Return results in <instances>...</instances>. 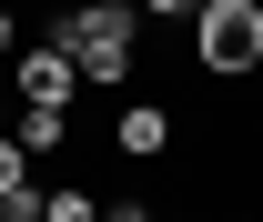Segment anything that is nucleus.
Segmentation results:
<instances>
[{
  "instance_id": "obj_1",
  "label": "nucleus",
  "mask_w": 263,
  "mask_h": 222,
  "mask_svg": "<svg viewBox=\"0 0 263 222\" xmlns=\"http://www.w3.org/2000/svg\"><path fill=\"white\" fill-rule=\"evenodd\" d=\"M51 41L81 61V81H132V51H142V0H61V10H51Z\"/></svg>"
},
{
  "instance_id": "obj_2",
  "label": "nucleus",
  "mask_w": 263,
  "mask_h": 222,
  "mask_svg": "<svg viewBox=\"0 0 263 222\" xmlns=\"http://www.w3.org/2000/svg\"><path fill=\"white\" fill-rule=\"evenodd\" d=\"M193 61L213 81H253L263 71V0H202L193 10Z\"/></svg>"
},
{
  "instance_id": "obj_3",
  "label": "nucleus",
  "mask_w": 263,
  "mask_h": 222,
  "mask_svg": "<svg viewBox=\"0 0 263 222\" xmlns=\"http://www.w3.org/2000/svg\"><path fill=\"white\" fill-rule=\"evenodd\" d=\"M71 91H81V61H71L61 41L10 51V101H61V111H71Z\"/></svg>"
},
{
  "instance_id": "obj_4",
  "label": "nucleus",
  "mask_w": 263,
  "mask_h": 222,
  "mask_svg": "<svg viewBox=\"0 0 263 222\" xmlns=\"http://www.w3.org/2000/svg\"><path fill=\"white\" fill-rule=\"evenodd\" d=\"M10 142H21L31 162H51L71 142V111H61V101H21V111H10Z\"/></svg>"
},
{
  "instance_id": "obj_5",
  "label": "nucleus",
  "mask_w": 263,
  "mask_h": 222,
  "mask_svg": "<svg viewBox=\"0 0 263 222\" xmlns=\"http://www.w3.org/2000/svg\"><path fill=\"white\" fill-rule=\"evenodd\" d=\"M111 142H122L132 162H162L172 152V111H162V101H132L122 122H111Z\"/></svg>"
},
{
  "instance_id": "obj_6",
  "label": "nucleus",
  "mask_w": 263,
  "mask_h": 222,
  "mask_svg": "<svg viewBox=\"0 0 263 222\" xmlns=\"http://www.w3.org/2000/svg\"><path fill=\"white\" fill-rule=\"evenodd\" d=\"M41 222H101V202L71 182V192H51V202H41Z\"/></svg>"
},
{
  "instance_id": "obj_7",
  "label": "nucleus",
  "mask_w": 263,
  "mask_h": 222,
  "mask_svg": "<svg viewBox=\"0 0 263 222\" xmlns=\"http://www.w3.org/2000/svg\"><path fill=\"white\" fill-rule=\"evenodd\" d=\"M142 10H152V21H182V10H202V0H142Z\"/></svg>"
},
{
  "instance_id": "obj_8",
  "label": "nucleus",
  "mask_w": 263,
  "mask_h": 222,
  "mask_svg": "<svg viewBox=\"0 0 263 222\" xmlns=\"http://www.w3.org/2000/svg\"><path fill=\"white\" fill-rule=\"evenodd\" d=\"M10 51H21V21H10V10H0V61H10Z\"/></svg>"
},
{
  "instance_id": "obj_9",
  "label": "nucleus",
  "mask_w": 263,
  "mask_h": 222,
  "mask_svg": "<svg viewBox=\"0 0 263 222\" xmlns=\"http://www.w3.org/2000/svg\"><path fill=\"white\" fill-rule=\"evenodd\" d=\"M101 222H111V212H101Z\"/></svg>"
}]
</instances>
